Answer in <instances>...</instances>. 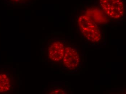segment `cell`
Returning <instances> with one entry per match:
<instances>
[{"instance_id": "5", "label": "cell", "mask_w": 126, "mask_h": 94, "mask_svg": "<svg viewBox=\"0 0 126 94\" xmlns=\"http://www.w3.org/2000/svg\"><path fill=\"white\" fill-rule=\"evenodd\" d=\"M65 49V46L62 42L56 41L53 43L48 50L49 58L55 62L63 60Z\"/></svg>"}, {"instance_id": "8", "label": "cell", "mask_w": 126, "mask_h": 94, "mask_svg": "<svg viewBox=\"0 0 126 94\" xmlns=\"http://www.w3.org/2000/svg\"><path fill=\"white\" fill-rule=\"evenodd\" d=\"M64 92L61 91L60 90H59V89H57V90H56V91H54L53 92H51V94H64Z\"/></svg>"}, {"instance_id": "1", "label": "cell", "mask_w": 126, "mask_h": 94, "mask_svg": "<svg viewBox=\"0 0 126 94\" xmlns=\"http://www.w3.org/2000/svg\"><path fill=\"white\" fill-rule=\"evenodd\" d=\"M77 22L80 32L87 40L94 43L100 40L101 34L99 28L88 16L80 15Z\"/></svg>"}, {"instance_id": "6", "label": "cell", "mask_w": 126, "mask_h": 94, "mask_svg": "<svg viewBox=\"0 0 126 94\" xmlns=\"http://www.w3.org/2000/svg\"><path fill=\"white\" fill-rule=\"evenodd\" d=\"M11 89V80L5 73H0V94L6 93Z\"/></svg>"}, {"instance_id": "4", "label": "cell", "mask_w": 126, "mask_h": 94, "mask_svg": "<svg viewBox=\"0 0 126 94\" xmlns=\"http://www.w3.org/2000/svg\"><path fill=\"white\" fill-rule=\"evenodd\" d=\"M85 15L96 24H106L109 21L108 17L101 8L96 6H92L87 8Z\"/></svg>"}, {"instance_id": "7", "label": "cell", "mask_w": 126, "mask_h": 94, "mask_svg": "<svg viewBox=\"0 0 126 94\" xmlns=\"http://www.w3.org/2000/svg\"><path fill=\"white\" fill-rule=\"evenodd\" d=\"M10 0L17 4H20L25 3V1L27 0Z\"/></svg>"}, {"instance_id": "2", "label": "cell", "mask_w": 126, "mask_h": 94, "mask_svg": "<svg viewBox=\"0 0 126 94\" xmlns=\"http://www.w3.org/2000/svg\"><path fill=\"white\" fill-rule=\"evenodd\" d=\"M100 4L108 17L118 19L124 14V5L121 0H100Z\"/></svg>"}, {"instance_id": "3", "label": "cell", "mask_w": 126, "mask_h": 94, "mask_svg": "<svg viewBox=\"0 0 126 94\" xmlns=\"http://www.w3.org/2000/svg\"><path fill=\"white\" fill-rule=\"evenodd\" d=\"M63 60L65 67L70 70H74L78 67L80 59L78 51L76 49L67 46L65 47Z\"/></svg>"}]
</instances>
